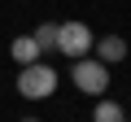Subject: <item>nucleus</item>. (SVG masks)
Masks as SVG:
<instances>
[{"instance_id": "1", "label": "nucleus", "mask_w": 131, "mask_h": 122, "mask_svg": "<svg viewBox=\"0 0 131 122\" xmlns=\"http://www.w3.org/2000/svg\"><path fill=\"white\" fill-rule=\"evenodd\" d=\"M57 83H61V74L48 61H31V66L18 70V96H26V100H48L57 92Z\"/></svg>"}, {"instance_id": "2", "label": "nucleus", "mask_w": 131, "mask_h": 122, "mask_svg": "<svg viewBox=\"0 0 131 122\" xmlns=\"http://www.w3.org/2000/svg\"><path fill=\"white\" fill-rule=\"evenodd\" d=\"M70 83H74L83 96H105V92H109V66H105V61H96L92 52H88V57H74Z\"/></svg>"}, {"instance_id": "3", "label": "nucleus", "mask_w": 131, "mask_h": 122, "mask_svg": "<svg viewBox=\"0 0 131 122\" xmlns=\"http://www.w3.org/2000/svg\"><path fill=\"white\" fill-rule=\"evenodd\" d=\"M96 44L88 22H57V52L61 57H88Z\"/></svg>"}, {"instance_id": "4", "label": "nucleus", "mask_w": 131, "mask_h": 122, "mask_svg": "<svg viewBox=\"0 0 131 122\" xmlns=\"http://www.w3.org/2000/svg\"><path fill=\"white\" fill-rule=\"evenodd\" d=\"M92 57L105 61V66H118V61H127V39L122 35H101L92 44Z\"/></svg>"}, {"instance_id": "5", "label": "nucleus", "mask_w": 131, "mask_h": 122, "mask_svg": "<svg viewBox=\"0 0 131 122\" xmlns=\"http://www.w3.org/2000/svg\"><path fill=\"white\" fill-rule=\"evenodd\" d=\"M9 52H13L18 66H31V61H39V57H44V52H39V44H35V35H13Z\"/></svg>"}, {"instance_id": "6", "label": "nucleus", "mask_w": 131, "mask_h": 122, "mask_svg": "<svg viewBox=\"0 0 131 122\" xmlns=\"http://www.w3.org/2000/svg\"><path fill=\"white\" fill-rule=\"evenodd\" d=\"M92 122H127V109L109 96H96V109H92Z\"/></svg>"}, {"instance_id": "7", "label": "nucleus", "mask_w": 131, "mask_h": 122, "mask_svg": "<svg viewBox=\"0 0 131 122\" xmlns=\"http://www.w3.org/2000/svg\"><path fill=\"white\" fill-rule=\"evenodd\" d=\"M31 35H35L39 52H52V48H57V26H52V22H39V26H35Z\"/></svg>"}, {"instance_id": "8", "label": "nucleus", "mask_w": 131, "mask_h": 122, "mask_svg": "<svg viewBox=\"0 0 131 122\" xmlns=\"http://www.w3.org/2000/svg\"><path fill=\"white\" fill-rule=\"evenodd\" d=\"M22 122H39V118H22Z\"/></svg>"}, {"instance_id": "9", "label": "nucleus", "mask_w": 131, "mask_h": 122, "mask_svg": "<svg viewBox=\"0 0 131 122\" xmlns=\"http://www.w3.org/2000/svg\"><path fill=\"white\" fill-rule=\"evenodd\" d=\"M127 122H131V118H127Z\"/></svg>"}]
</instances>
